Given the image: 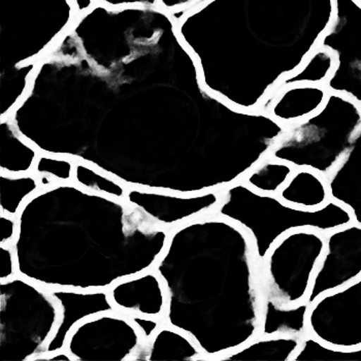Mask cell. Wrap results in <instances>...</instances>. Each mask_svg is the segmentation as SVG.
<instances>
[{
	"label": "cell",
	"mask_w": 361,
	"mask_h": 361,
	"mask_svg": "<svg viewBox=\"0 0 361 361\" xmlns=\"http://www.w3.org/2000/svg\"><path fill=\"white\" fill-rule=\"evenodd\" d=\"M71 1H73V6H75V12H77L78 16L88 12L97 4L95 0H71Z\"/></svg>",
	"instance_id": "22"
},
{
	"label": "cell",
	"mask_w": 361,
	"mask_h": 361,
	"mask_svg": "<svg viewBox=\"0 0 361 361\" xmlns=\"http://www.w3.org/2000/svg\"><path fill=\"white\" fill-rule=\"evenodd\" d=\"M122 316L126 317L127 320L130 321L137 327L140 336V345H146L150 343L157 331L164 325H166V321L159 319V318L146 317V316L140 315Z\"/></svg>",
	"instance_id": "19"
},
{
	"label": "cell",
	"mask_w": 361,
	"mask_h": 361,
	"mask_svg": "<svg viewBox=\"0 0 361 361\" xmlns=\"http://www.w3.org/2000/svg\"><path fill=\"white\" fill-rule=\"evenodd\" d=\"M154 360L204 361V355L197 344L184 331L169 325H164L152 341L140 345L130 360H147L155 353Z\"/></svg>",
	"instance_id": "12"
},
{
	"label": "cell",
	"mask_w": 361,
	"mask_h": 361,
	"mask_svg": "<svg viewBox=\"0 0 361 361\" xmlns=\"http://www.w3.org/2000/svg\"><path fill=\"white\" fill-rule=\"evenodd\" d=\"M278 196L286 204L305 209H319L331 200L325 178L307 169H295Z\"/></svg>",
	"instance_id": "14"
},
{
	"label": "cell",
	"mask_w": 361,
	"mask_h": 361,
	"mask_svg": "<svg viewBox=\"0 0 361 361\" xmlns=\"http://www.w3.org/2000/svg\"><path fill=\"white\" fill-rule=\"evenodd\" d=\"M324 236V254L306 300L311 306L361 277V225L353 222Z\"/></svg>",
	"instance_id": "8"
},
{
	"label": "cell",
	"mask_w": 361,
	"mask_h": 361,
	"mask_svg": "<svg viewBox=\"0 0 361 361\" xmlns=\"http://www.w3.org/2000/svg\"><path fill=\"white\" fill-rule=\"evenodd\" d=\"M220 195L221 200L213 214L248 233L259 264L274 245L291 231L313 229L325 235L354 222L349 209L333 200L319 209L296 208L277 195L253 190L243 180L222 189Z\"/></svg>",
	"instance_id": "3"
},
{
	"label": "cell",
	"mask_w": 361,
	"mask_h": 361,
	"mask_svg": "<svg viewBox=\"0 0 361 361\" xmlns=\"http://www.w3.org/2000/svg\"><path fill=\"white\" fill-rule=\"evenodd\" d=\"M324 251V235L313 229L281 238L259 264L264 296L282 307L306 302Z\"/></svg>",
	"instance_id": "5"
},
{
	"label": "cell",
	"mask_w": 361,
	"mask_h": 361,
	"mask_svg": "<svg viewBox=\"0 0 361 361\" xmlns=\"http://www.w3.org/2000/svg\"><path fill=\"white\" fill-rule=\"evenodd\" d=\"M95 1L111 8L152 6V8H162L171 13L176 22H178L184 13L197 4L198 0H95Z\"/></svg>",
	"instance_id": "18"
},
{
	"label": "cell",
	"mask_w": 361,
	"mask_h": 361,
	"mask_svg": "<svg viewBox=\"0 0 361 361\" xmlns=\"http://www.w3.org/2000/svg\"><path fill=\"white\" fill-rule=\"evenodd\" d=\"M329 91L324 85H292L276 93L260 106L285 126L302 121L322 108Z\"/></svg>",
	"instance_id": "10"
},
{
	"label": "cell",
	"mask_w": 361,
	"mask_h": 361,
	"mask_svg": "<svg viewBox=\"0 0 361 361\" xmlns=\"http://www.w3.org/2000/svg\"><path fill=\"white\" fill-rule=\"evenodd\" d=\"M309 334L341 352L361 349V277L318 298L307 314Z\"/></svg>",
	"instance_id": "7"
},
{
	"label": "cell",
	"mask_w": 361,
	"mask_h": 361,
	"mask_svg": "<svg viewBox=\"0 0 361 361\" xmlns=\"http://www.w3.org/2000/svg\"><path fill=\"white\" fill-rule=\"evenodd\" d=\"M302 343L294 336H258L216 361H292Z\"/></svg>",
	"instance_id": "15"
},
{
	"label": "cell",
	"mask_w": 361,
	"mask_h": 361,
	"mask_svg": "<svg viewBox=\"0 0 361 361\" xmlns=\"http://www.w3.org/2000/svg\"><path fill=\"white\" fill-rule=\"evenodd\" d=\"M206 1H208V0H198L197 4H196L195 6H192V8H195V6H200V4H204V2H206ZM191 8H190V10H191ZM190 10H188V11H190ZM188 11H187V12H188ZM186 13H184V14H183V16L186 14ZM183 16H182V17H183ZM182 17H180V18H182ZM180 20H179V21H180ZM179 21H178V22H179ZM178 22H177V23H178Z\"/></svg>",
	"instance_id": "23"
},
{
	"label": "cell",
	"mask_w": 361,
	"mask_h": 361,
	"mask_svg": "<svg viewBox=\"0 0 361 361\" xmlns=\"http://www.w3.org/2000/svg\"><path fill=\"white\" fill-rule=\"evenodd\" d=\"M294 171L295 169L291 164L267 156L242 180L257 192L278 196Z\"/></svg>",
	"instance_id": "17"
},
{
	"label": "cell",
	"mask_w": 361,
	"mask_h": 361,
	"mask_svg": "<svg viewBox=\"0 0 361 361\" xmlns=\"http://www.w3.org/2000/svg\"><path fill=\"white\" fill-rule=\"evenodd\" d=\"M356 1L360 2V4H361V0H356Z\"/></svg>",
	"instance_id": "24"
},
{
	"label": "cell",
	"mask_w": 361,
	"mask_h": 361,
	"mask_svg": "<svg viewBox=\"0 0 361 361\" xmlns=\"http://www.w3.org/2000/svg\"><path fill=\"white\" fill-rule=\"evenodd\" d=\"M336 66V59L333 53L327 49L318 47L298 71L285 78L279 84L276 90L264 100V102L273 97L279 91L292 85H325L333 75Z\"/></svg>",
	"instance_id": "16"
},
{
	"label": "cell",
	"mask_w": 361,
	"mask_h": 361,
	"mask_svg": "<svg viewBox=\"0 0 361 361\" xmlns=\"http://www.w3.org/2000/svg\"><path fill=\"white\" fill-rule=\"evenodd\" d=\"M77 17L71 0H2V33L44 32L54 44Z\"/></svg>",
	"instance_id": "9"
},
{
	"label": "cell",
	"mask_w": 361,
	"mask_h": 361,
	"mask_svg": "<svg viewBox=\"0 0 361 361\" xmlns=\"http://www.w3.org/2000/svg\"><path fill=\"white\" fill-rule=\"evenodd\" d=\"M19 277L16 267L15 247L0 245V284Z\"/></svg>",
	"instance_id": "20"
},
{
	"label": "cell",
	"mask_w": 361,
	"mask_h": 361,
	"mask_svg": "<svg viewBox=\"0 0 361 361\" xmlns=\"http://www.w3.org/2000/svg\"><path fill=\"white\" fill-rule=\"evenodd\" d=\"M307 302L293 307H282L269 298H262L259 336H284L304 340L309 334Z\"/></svg>",
	"instance_id": "13"
},
{
	"label": "cell",
	"mask_w": 361,
	"mask_h": 361,
	"mask_svg": "<svg viewBox=\"0 0 361 361\" xmlns=\"http://www.w3.org/2000/svg\"><path fill=\"white\" fill-rule=\"evenodd\" d=\"M334 14L336 0H208L178 30L204 86L253 111L319 47Z\"/></svg>",
	"instance_id": "1"
},
{
	"label": "cell",
	"mask_w": 361,
	"mask_h": 361,
	"mask_svg": "<svg viewBox=\"0 0 361 361\" xmlns=\"http://www.w3.org/2000/svg\"><path fill=\"white\" fill-rule=\"evenodd\" d=\"M361 129V106L351 98L329 92L313 115L287 126L269 157L326 177L343 159Z\"/></svg>",
	"instance_id": "4"
},
{
	"label": "cell",
	"mask_w": 361,
	"mask_h": 361,
	"mask_svg": "<svg viewBox=\"0 0 361 361\" xmlns=\"http://www.w3.org/2000/svg\"><path fill=\"white\" fill-rule=\"evenodd\" d=\"M0 233H1L0 245L14 246L18 233V218L0 213Z\"/></svg>",
	"instance_id": "21"
},
{
	"label": "cell",
	"mask_w": 361,
	"mask_h": 361,
	"mask_svg": "<svg viewBox=\"0 0 361 361\" xmlns=\"http://www.w3.org/2000/svg\"><path fill=\"white\" fill-rule=\"evenodd\" d=\"M167 293L166 324L217 358L259 336V262L248 233L211 213L171 231L158 260Z\"/></svg>",
	"instance_id": "2"
},
{
	"label": "cell",
	"mask_w": 361,
	"mask_h": 361,
	"mask_svg": "<svg viewBox=\"0 0 361 361\" xmlns=\"http://www.w3.org/2000/svg\"><path fill=\"white\" fill-rule=\"evenodd\" d=\"M336 59L333 75L325 83L329 92L351 98L361 106V4L336 0V14L320 42Z\"/></svg>",
	"instance_id": "6"
},
{
	"label": "cell",
	"mask_w": 361,
	"mask_h": 361,
	"mask_svg": "<svg viewBox=\"0 0 361 361\" xmlns=\"http://www.w3.org/2000/svg\"><path fill=\"white\" fill-rule=\"evenodd\" d=\"M325 180L331 200L349 209L354 223L361 225V129L346 155Z\"/></svg>",
	"instance_id": "11"
}]
</instances>
